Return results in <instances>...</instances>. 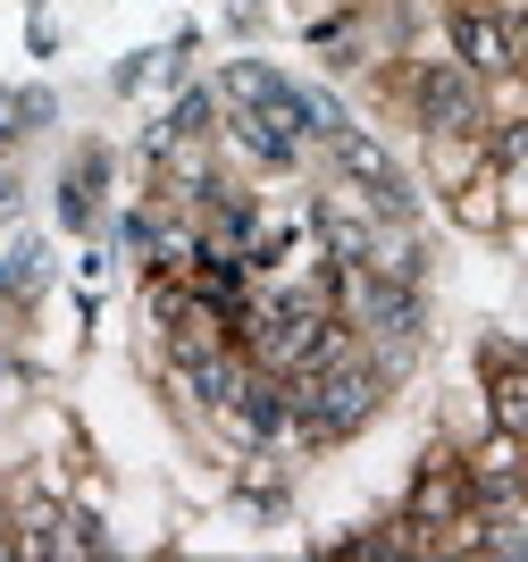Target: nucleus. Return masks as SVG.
Returning a JSON list of instances; mask_svg holds the SVG:
<instances>
[{"mask_svg": "<svg viewBox=\"0 0 528 562\" xmlns=\"http://www.w3.org/2000/svg\"><path fill=\"white\" fill-rule=\"evenodd\" d=\"M336 160H345V177H352V186H361V193H369V202H378L386 218H403V211H412V186H403V168H394V160H386V151H378L369 135H352V126H345V135H336Z\"/></svg>", "mask_w": 528, "mask_h": 562, "instance_id": "obj_1", "label": "nucleus"}, {"mask_svg": "<svg viewBox=\"0 0 528 562\" xmlns=\"http://www.w3.org/2000/svg\"><path fill=\"white\" fill-rule=\"evenodd\" d=\"M419 117H428V126H445V135H470V126H479V85H470V68H419Z\"/></svg>", "mask_w": 528, "mask_h": 562, "instance_id": "obj_2", "label": "nucleus"}, {"mask_svg": "<svg viewBox=\"0 0 528 562\" xmlns=\"http://www.w3.org/2000/svg\"><path fill=\"white\" fill-rule=\"evenodd\" d=\"M352 303H361V319L378 336H394V345H412V336H419V294L403 278H352Z\"/></svg>", "mask_w": 528, "mask_h": 562, "instance_id": "obj_3", "label": "nucleus"}, {"mask_svg": "<svg viewBox=\"0 0 528 562\" xmlns=\"http://www.w3.org/2000/svg\"><path fill=\"white\" fill-rule=\"evenodd\" d=\"M453 50H461L470 76H504L512 68V34H504V18H486V9H461L453 18Z\"/></svg>", "mask_w": 528, "mask_h": 562, "instance_id": "obj_4", "label": "nucleus"}, {"mask_svg": "<svg viewBox=\"0 0 528 562\" xmlns=\"http://www.w3.org/2000/svg\"><path fill=\"white\" fill-rule=\"evenodd\" d=\"M235 143H244L252 160H269V168H285V160H294V135H285V126H269L260 110H235Z\"/></svg>", "mask_w": 528, "mask_h": 562, "instance_id": "obj_5", "label": "nucleus"}, {"mask_svg": "<svg viewBox=\"0 0 528 562\" xmlns=\"http://www.w3.org/2000/svg\"><path fill=\"white\" fill-rule=\"evenodd\" d=\"M504 437H528V370H495V395H486Z\"/></svg>", "mask_w": 528, "mask_h": 562, "instance_id": "obj_6", "label": "nucleus"}, {"mask_svg": "<svg viewBox=\"0 0 528 562\" xmlns=\"http://www.w3.org/2000/svg\"><path fill=\"white\" fill-rule=\"evenodd\" d=\"M235 412H244V428H260V437L294 420V412H285V386H244V395H235Z\"/></svg>", "mask_w": 528, "mask_h": 562, "instance_id": "obj_7", "label": "nucleus"}, {"mask_svg": "<svg viewBox=\"0 0 528 562\" xmlns=\"http://www.w3.org/2000/svg\"><path fill=\"white\" fill-rule=\"evenodd\" d=\"M34 285H43V244H18V252L0 260V294H9V303H25Z\"/></svg>", "mask_w": 528, "mask_h": 562, "instance_id": "obj_8", "label": "nucleus"}, {"mask_svg": "<svg viewBox=\"0 0 528 562\" xmlns=\"http://www.w3.org/2000/svg\"><path fill=\"white\" fill-rule=\"evenodd\" d=\"M453 504H461V479H453V470H428V479H419V495H412L419 520H453Z\"/></svg>", "mask_w": 528, "mask_h": 562, "instance_id": "obj_9", "label": "nucleus"}, {"mask_svg": "<svg viewBox=\"0 0 528 562\" xmlns=\"http://www.w3.org/2000/svg\"><path fill=\"white\" fill-rule=\"evenodd\" d=\"M50 117V93H9L0 101V135H25V126H43Z\"/></svg>", "mask_w": 528, "mask_h": 562, "instance_id": "obj_10", "label": "nucleus"}, {"mask_svg": "<svg viewBox=\"0 0 528 562\" xmlns=\"http://www.w3.org/2000/svg\"><path fill=\"white\" fill-rule=\"evenodd\" d=\"M202 117H210V101L193 93V101H177V117H168V126H177V135H202Z\"/></svg>", "mask_w": 528, "mask_h": 562, "instance_id": "obj_11", "label": "nucleus"}, {"mask_svg": "<svg viewBox=\"0 0 528 562\" xmlns=\"http://www.w3.org/2000/svg\"><path fill=\"white\" fill-rule=\"evenodd\" d=\"M495 160H528V126H512V135L495 143Z\"/></svg>", "mask_w": 528, "mask_h": 562, "instance_id": "obj_12", "label": "nucleus"}]
</instances>
